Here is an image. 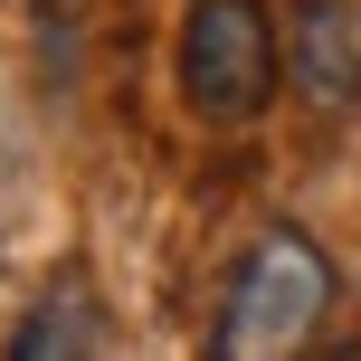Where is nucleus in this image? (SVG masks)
I'll use <instances>...</instances> for the list:
<instances>
[{"mask_svg": "<svg viewBox=\"0 0 361 361\" xmlns=\"http://www.w3.org/2000/svg\"><path fill=\"white\" fill-rule=\"evenodd\" d=\"M276 76H286V38H276L267 0H190L180 10V105L200 124L238 133L276 105Z\"/></svg>", "mask_w": 361, "mask_h": 361, "instance_id": "1", "label": "nucleus"}, {"mask_svg": "<svg viewBox=\"0 0 361 361\" xmlns=\"http://www.w3.org/2000/svg\"><path fill=\"white\" fill-rule=\"evenodd\" d=\"M333 314V257L305 228H267L228 276V305H219V352L228 361H267L295 352L314 324Z\"/></svg>", "mask_w": 361, "mask_h": 361, "instance_id": "2", "label": "nucleus"}, {"mask_svg": "<svg viewBox=\"0 0 361 361\" xmlns=\"http://www.w3.org/2000/svg\"><path fill=\"white\" fill-rule=\"evenodd\" d=\"M286 76L305 86V105H324V114L361 105V0H295Z\"/></svg>", "mask_w": 361, "mask_h": 361, "instance_id": "3", "label": "nucleus"}, {"mask_svg": "<svg viewBox=\"0 0 361 361\" xmlns=\"http://www.w3.org/2000/svg\"><path fill=\"white\" fill-rule=\"evenodd\" d=\"M105 343H114V324H105V305H95V286H86V276H57V286H48V295H38V305L10 324V352H19V361L105 352Z\"/></svg>", "mask_w": 361, "mask_h": 361, "instance_id": "4", "label": "nucleus"}]
</instances>
